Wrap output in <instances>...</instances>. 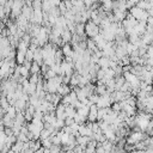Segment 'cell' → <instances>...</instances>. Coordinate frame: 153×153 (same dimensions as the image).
<instances>
[{
  "label": "cell",
  "mask_w": 153,
  "mask_h": 153,
  "mask_svg": "<svg viewBox=\"0 0 153 153\" xmlns=\"http://www.w3.org/2000/svg\"><path fill=\"white\" fill-rule=\"evenodd\" d=\"M129 14L131 17H134L137 22H141V23H146L147 19H148V12L146 10H142L137 6H133L130 10H129Z\"/></svg>",
  "instance_id": "obj_1"
},
{
  "label": "cell",
  "mask_w": 153,
  "mask_h": 153,
  "mask_svg": "<svg viewBox=\"0 0 153 153\" xmlns=\"http://www.w3.org/2000/svg\"><path fill=\"white\" fill-rule=\"evenodd\" d=\"M99 33V25L94 24L92 20H87L85 23V36L93 38Z\"/></svg>",
  "instance_id": "obj_2"
},
{
  "label": "cell",
  "mask_w": 153,
  "mask_h": 153,
  "mask_svg": "<svg viewBox=\"0 0 153 153\" xmlns=\"http://www.w3.org/2000/svg\"><path fill=\"white\" fill-rule=\"evenodd\" d=\"M79 134L81 135V136H92V134H93V131L91 130V128H88L87 126H86V123H82V124H80L79 126Z\"/></svg>",
  "instance_id": "obj_3"
},
{
  "label": "cell",
  "mask_w": 153,
  "mask_h": 153,
  "mask_svg": "<svg viewBox=\"0 0 153 153\" xmlns=\"http://www.w3.org/2000/svg\"><path fill=\"white\" fill-rule=\"evenodd\" d=\"M61 51L65 57H72V55H73V48L69 43H65L61 48Z\"/></svg>",
  "instance_id": "obj_4"
},
{
  "label": "cell",
  "mask_w": 153,
  "mask_h": 153,
  "mask_svg": "<svg viewBox=\"0 0 153 153\" xmlns=\"http://www.w3.org/2000/svg\"><path fill=\"white\" fill-rule=\"evenodd\" d=\"M32 12H33V10H32V7H31L30 5H25V6H23V8H22V16H23L24 18H26L29 22H30V18H31V16H32Z\"/></svg>",
  "instance_id": "obj_5"
},
{
  "label": "cell",
  "mask_w": 153,
  "mask_h": 153,
  "mask_svg": "<svg viewBox=\"0 0 153 153\" xmlns=\"http://www.w3.org/2000/svg\"><path fill=\"white\" fill-rule=\"evenodd\" d=\"M71 92V86L69 85H67V84H61L60 86H59V88H57V94H60L61 97H63V96H67L68 93Z\"/></svg>",
  "instance_id": "obj_6"
},
{
  "label": "cell",
  "mask_w": 153,
  "mask_h": 153,
  "mask_svg": "<svg viewBox=\"0 0 153 153\" xmlns=\"http://www.w3.org/2000/svg\"><path fill=\"white\" fill-rule=\"evenodd\" d=\"M134 32L137 33L139 36L143 35L146 32V23H141V22H137V24L134 26Z\"/></svg>",
  "instance_id": "obj_7"
},
{
  "label": "cell",
  "mask_w": 153,
  "mask_h": 153,
  "mask_svg": "<svg viewBox=\"0 0 153 153\" xmlns=\"http://www.w3.org/2000/svg\"><path fill=\"white\" fill-rule=\"evenodd\" d=\"M72 36H73V33L68 30V29H65L63 31H62V33H61V39H62V42H63V44L65 43H69L71 41H72Z\"/></svg>",
  "instance_id": "obj_8"
},
{
  "label": "cell",
  "mask_w": 153,
  "mask_h": 153,
  "mask_svg": "<svg viewBox=\"0 0 153 153\" xmlns=\"http://www.w3.org/2000/svg\"><path fill=\"white\" fill-rule=\"evenodd\" d=\"M102 69H106V68H110V59L109 57H105V56H102L99 60H98V63H97Z\"/></svg>",
  "instance_id": "obj_9"
},
{
  "label": "cell",
  "mask_w": 153,
  "mask_h": 153,
  "mask_svg": "<svg viewBox=\"0 0 153 153\" xmlns=\"http://www.w3.org/2000/svg\"><path fill=\"white\" fill-rule=\"evenodd\" d=\"M79 80H80V74L79 73H73L71 75V79H69V85L71 87H76L79 86Z\"/></svg>",
  "instance_id": "obj_10"
},
{
  "label": "cell",
  "mask_w": 153,
  "mask_h": 153,
  "mask_svg": "<svg viewBox=\"0 0 153 153\" xmlns=\"http://www.w3.org/2000/svg\"><path fill=\"white\" fill-rule=\"evenodd\" d=\"M114 17H115V20L116 22H122L126 17H127V13L126 11H121V10H114Z\"/></svg>",
  "instance_id": "obj_11"
},
{
  "label": "cell",
  "mask_w": 153,
  "mask_h": 153,
  "mask_svg": "<svg viewBox=\"0 0 153 153\" xmlns=\"http://www.w3.org/2000/svg\"><path fill=\"white\" fill-rule=\"evenodd\" d=\"M2 123L5 128H12L14 126V118H11L8 115H5L2 116Z\"/></svg>",
  "instance_id": "obj_12"
},
{
  "label": "cell",
  "mask_w": 153,
  "mask_h": 153,
  "mask_svg": "<svg viewBox=\"0 0 153 153\" xmlns=\"http://www.w3.org/2000/svg\"><path fill=\"white\" fill-rule=\"evenodd\" d=\"M18 68H19V74H20V76L26 78V79L30 76V69H29L27 67H25L24 65H19Z\"/></svg>",
  "instance_id": "obj_13"
},
{
  "label": "cell",
  "mask_w": 153,
  "mask_h": 153,
  "mask_svg": "<svg viewBox=\"0 0 153 153\" xmlns=\"http://www.w3.org/2000/svg\"><path fill=\"white\" fill-rule=\"evenodd\" d=\"M86 49L87 50H90L91 53H94L98 48H97V45H96V43H94V41L92 39V38H88V39H86Z\"/></svg>",
  "instance_id": "obj_14"
},
{
  "label": "cell",
  "mask_w": 153,
  "mask_h": 153,
  "mask_svg": "<svg viewBox=\"0 0 153 153\" xmlns=\"http://www.w3.org/2000/svg\"><path fill=\"white\" fill-rule=\"evenodd\" d=\"M23 145H24V142H22V141H16L12 146H11V149L14 152V153H19V152H22L23 151Z\"/></svg>",
  "instance_id": "obj_15"
},
{
  "label": "cell",
  "mask_w": 153,
  "mask_h": 153,
  "mask_svg": "<svg viewBox=\"0 0 153 153\" xmlns=\"http://www.w3.org/2000/svg\"><path fill=\"white\" fill-rule=\"evenodd\" d=\"M39 73H41V66L35 61H32L30 67V74H39Z\"/></svg>",
  "instance_id": "obj_16"
},
{
  "label": "cell",
  "mask_w": 153,
  "mask_h": 153,
  "mask_svg": "<svg viewBox=\"0 0 153 153\" xmlns=\"http://www.w3.org/2000/svg\"><path fill=\"white\" fill-rule=\"evenodd\" d=\"M76 115V109L71 106V105H66V117H72L74 118V116Z\"/></svg>",
  "instance_id": "obj_17"
},
{
  "label": "cell",
  "mask_w": 153,
  "mask_h": 153,
  "mask_svg": "<svg viewBox=\"0 0 153 153\" xmlns=\"http://www.w3.org/2000/svg\"><path fill=\"white\" fill-rule=\"evenodd\" d=\"M16 61L18 62V65H23L24 61H25V53L24 51H17V55H16Z\"/></svg>",
  "instance_id": "obj_18"
},
{
  "label": "cell",
  "mask_w": 153,
  "mask_h": 153,
  "mask_svg": "<svg viewBox=\"0 0 153 153\" xmlns=\"http://www.w3.org/2000/svg\"><path fill=\"white\" fill-rule=\"evenodd\" d=\"M50 136H51V131L45 129V128H43L41 130V133H39V140H44V139H48Z\"/></svg>",
  "instance_id": "obj_19"
},
{
  "label": "cell",
  "mask_w": 153,
  "mask_h": 153,
  "mask_svg": "<svg viewBox=\"0 0 153 153\" xmlns=\"http://www.w3.org/2000/svg\"><path fill=\"white\" fill-rule=\"evenodd\" d=\"M0 106L4 109V111H6V110L8 109V106H10V102L7 100V98H6L5 96H2V97L0 98Z\"/></svg>",
  "instance_id": "obj_20"
},
{
  "label": "cell",
  "mask_w": 153,
  "mask_h": 153,
  "mask_svg": "<svg viewBox=\"0 0 153 153\" xmlns=\"http://www.w3.org/2000/svg\"><path fill=\"white\" fill-rule=\"evenodd\" d=\"M102 4H103V10L105 12L112 10V0H102Z\"/></svg>",
  "instance_id": "obj_21"
},
{
  "label": "cell",
  "mask_w": 153,
  "mask_h": 153,
  "mask_svg": "<svg viewBox=\"0 0 153 153\" xmlns=\"http://www.w3.org/2000/svg\"><path fill=\"white\" fill-rule=\"evenodd\" d=\"M6 115H8L11 118H14V117H16V115H17V110H16L14 105H10V106H8V109L6 110Z\"/></svg>",
  "instance_id": "obj_22"
},
{
  "label": "cell",
  "mask_w": 153,
  "mask_h": 153,
  "mask_svg": "<svg viewBox=\"0 0 153 153\" xmlns=\"http://www.w3.org/2000/svg\"><path fill=\"white\" fill-rule=\"evenodd\" d=\"M41 145H42V147H43V148H50V147L53 146V142H51L50 137H48V139L41 140Z\"/></svg>",
  "instance_id": "obj_23"
},
{
  "label": "cell",
  "mask_w": 153,
  "mask_h": 153,
  "mask_svg": "<svg viewBox=\"0 0 153 153\" xmlns=\"http://www.w3.org/2000/svg\"><path fill=\"white\" fill-rule=\"evenodd\" d=\"M31 7L32 10H42V0H32Z\"/></svg>",
  "instance_id": "obj_24"
},
{
  "label": "cell",
  "mask_w": 153,
  "mask_h": 153,
  "mask_svg": "<svg viewBox=\"0 0 153 153\" xmlns=\"http://www.w3.org/2000/svg\"><path fill=\"white\" fill-rule=\"evenodd\" d=\"M42 76L39 75V74H31L27 79H29V81L30 82H32V84H37L38 81H39V79H41Z\"/></svg>",
  "instance_id": "obj_25"
},
{
  "label": "cell",
  "mask_w": 153,
  "mask_h": 153,
  "mask_svg": "<svg viewBox=\"0 0 153 153\" xmlns=\"http://www.w3.org/2000/svg\"><path fill=\"white\" fill-rule=\"evenodd\" d=\"M25 60L26 61H30V62L33 61V51L31 49H29V48H27V50L25 53Z\"/></svg>",
  "instance_id": "obj_26"
},
{
  "label": "cell",
  "mask_w": 153,
  "mask_h": 153,
  "mask_svg": "<svg viewBox=\"0 0 153 153\" xmlns=\"http://www.w3.org/2000/svg\"><path fill=\"white\" fill-rule=\"evenodd\" d=\"M68 137H69V134L65 133L62 130V135H61V145H67L68 143Z\"/></svg>",
  "instance_id": "obj_27"
},
{
  "label": "cell",
  "mask_w": 153,
  "mask_h": 153,
  "mask_svg": "<svg viewBox=\"0 0 153 153\" xmlns=\"http://www.w3.org/2000/svg\"><path fill=\"white\" fill-rule=\"evenodd\" d=\"M56 75H57V74H56L53 69H50V68H49V69H48V72L45 73L44 78H45V79H51V78H54V76H56Z\"/></svg>",
  "instance_id": "obj_28"
},
{
  "label": "cell",
  "mask_w": 153,
  "mask_h": 153,
  "mask_svg": "<svg viewBox=\"0 0 153 153\" xmlns=\"http://www.w3.org/2000/svg\"><path fill=\"white\" fill-rule=\"evenodd\" d=\"M111 109H112V111H115V112L121 111V104H120V102L112 103V104H111Z\"/></svg>",
  "instance_id": "obj_29"
},
{
  "label": "cell",
  "mask_w": 153,
  "mask_h": 153,
  "mask_svg": "<svg viewBox=\"0 0 153 153\" xmlns=\"http://www.w3.org/2000/svg\"><path fill=\"white\" fill-rule=\"evenodd\" d=\"M49 149H50V153H60V151H61L60 146H57V145H53Z\"/></svg>",
  "instance_id": "obj_30"
},
{
  "label": "cell",
  "mask_w": 153,
  "mask_h": 153,
  "mask_svg": "<svg viewBox=\"0 0 153 153\" xmlns=\"http://www.w3.org/2000/svg\"><path fill=\"white\" fill-rule=\"evenodd\" d=\"M49 68H50L49 66H47L45 63H42V65H41V73H42L43 75H45V73L48 72V69H49Z\"/></svg>",
  "instance_id": "obj_31"
},
{
  "label": "cell",
  "mask_w": 153,
  "mask_h": 153,
  "mask_svg": "<svg viewBox=\"0 0 153 153\" xmlns=\"http://www.w3.org/2000/svg\"><path fill=\"white\" fill-rule=\"evenodd\" d=\"M74 123V118L72 117H66L65 118V126H72Z\"/></svg>",
  "instance_id": "obj_32"
},
{
  "label": "cell",
  "mask_w": 153,
  "mask_h": 153,
  "mask_svg": "<svg viewBox=\"0 0 153 153\" xmlns=\"http://www.w3.org/2000/svg\"><path fill=\"white\" fill-rule=\"evenodd\" d=\"M49 2H50V5L53 6V7H57L59 5H60V2H61V0H48Z\"/></svg>",
  "instance_id": "obj_33"
},
{
  "label": "cell",
  "mask_w": 153,
  "mask_h": 153,
  "mask_svg": "<svg viewBox=\"0 0 153 153\" xmlns=\"http://www.w3.org/2000/svg\"><path fill=\"white\" fill-rule=\"evenodd\" d=\"M147 12H148V16L149 17H153V7H151L149 10H147Z\"/></svg>",
  "instance_id": "obj_34"
},
{
  "label": "cell",
  "mask_w": 153,
  "mask_h": 153,
  "mask_svg": "<svg viewBox=\"0 0 153 153\" xmlns=\"http://www.w3.org/2000/svg\"><path fill=\"white\" fill-rule=\"evenodd\" d=\"M4 129H5V126H4L2 120H1V121H0V131H4Z\"/></svg>",
  "instance_id": "obj_35"
},
{
  "label": "cell",
  "mask_w": 153,
  "mask_h": 153,
  "mask_svg": "<svg viewBox=\"0 0 153 153\" xmlns=\"http://www.w3.org/2000/svg\"><path fill=\"white\" fill-rule=\"evenodd\" d=\"M127 1H129V2H131L133 5H136V4H137V2L140 1V0H127Z\"/></svg>",
  "instance_id": "obj_36"
},
{
  "label": "cell",
  "mask_w": 153,
  "mask_h": 153,
  "mask_svg": "<svg viewBox=\"0 0 153 153\" xmlns=\"http://www.w3.org/2000/svg\"><path fill=\"white\" fill-rule=\"evenodd\" d=\"M43 149H44V148H43V147H41V148H38L35 153H43Z\"/></svg>",
  "instance_id": "obj_37"
},
{
  "label": "cell",
  "mask_w": 153,
  "mask_h": 153,
  "mask_svg": "<svg viewBox=\"0 0 153 153\" xmlns=\"http://www.w3.org/2000/svg\"><path fill=\"white\" fill-rule=\"evenodd\" d=\"M6 2H7V0H0V5H1V6H4Z\"/></svg>",
  "instance_id": "obj_38"
},
{
  "label": "cell",
  "mask_w": 153,
  "mask_h": 153,
  "mask_svg": "<svg viewBox=\"0 0 153 153\" xmlns=\"http://www.w3.org/2000/svg\"><path fill=\"white\" fill-rule=\"evenodd\" d=\"M128 153H139V151H137V149H133V151H130V152H128Z\"/></svg>",
  "instance_id": "obj_39"
},
{
  "label": "cell",
  "mask_w": 153,
  "mask_h": 153,
  "mask_svg": "<svg viewBox=\"0 0 153 153\" xmlns=\"http://www.w3.org/2000/svg\"><path fill=\"white\" fill-rule=\"evenodd\" d=\"M7 153H14V152H13V151H12V149H10V151H8V152H7Z\"/></svg>",
  "instance_id": "obj_40"
},
{
  "label": "cell",
  "mask_w": 153,
  "mask_h": 153,
  "mask_svg": "<svg viewBox=\"0 0 153 153\" xmlns=\"http://www.w3.org/2000/svg\"><path fill=\"white\" fill-rule=\"evenodd\" d=\"M0 98H1V96H0Z\"/></svg>",
  "instance_id": "obj_41"
}]
</instances>
